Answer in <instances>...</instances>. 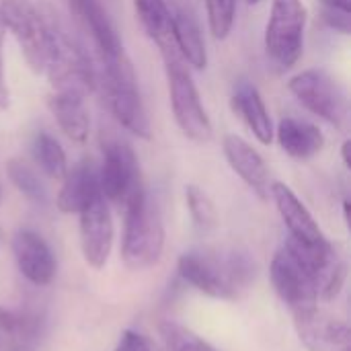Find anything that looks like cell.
Segmentation results:
<instances>
[{"mask_svg": "<svg viewBox=\"0 0 351 351\" xmlns=\"http://www.w3.org/2000/svg\"><path fill=\"white\" fill-rule=\"evenodd\" d=\"M179 276L212 298L232 300L255 278V263L243 253L189 251L179 259Z\"/></svg>", "mask_w": 351, "mask_h": 351, "instance_id": "obj_1", "label": "cell"}, {"mask_svg": "<svg viewBox=\"0 0 351 351\" xmlns=\"http://www.w3.org/2000/svg\"><path fill=\"white\" fill-rule=\"evenodd\" d=\"M125 226L121 257L132 271H142L158 263L165 249V224L156 199L140 187L125 202Z\"/></svg>", "mask_w": 351, "mask_h": 351, "instance_id": "obj_2", "label": "cell"}, {"mask_svg": "<svg viewBox=\"0 0 351 351\" xmlns=\"http://www.w3.org/2000/svg\"><path fill=\"white\" fill-rule=\"evenodd\" d=\"M0 21L4 31H10L16 39L31 70L45 74L53 51L47 14L41 12L33 0H0Z\"/></svg>", "mask_w": 351, "mask_h": 351, "instance_id": "obj_3", "label": "cell"}, {"mask_svg": "<svg viewBox=\"0 0 351 351\" xmlns=\"http://www.w3.org/2000/svg\"><path fill=\"white\" fill-rule=\"evenodd\" d=\"M103 88L107 105L119 125L142 140H150L152 132L148 113L138 90L136 72L125 51L103 60Z\"/></svg>", "mask_w": 351, "mask_h": 351, "instance_id": "obj_4", "label": "cell"}, {"mask_svg": "<svg viewBox=\"0 0 351 351\" xmlns=\"http://www.w3.org/2000/svg\"><path fill=\"white\" fill-rule=\"evenodd\" d=\"M306 6L302 0H274L265 27V53L280 68H292L304 51Z\"/></svg>", "mask_w": 351, "mask_h": 351, "instance_id": "obj_5", "label": "cell"}, {"mask_svg": "<svg viewBox=\"0 0 351 351\" xmlns=\"http://www.w3.org/2000/svg\"><path fill=\"white\" fill-rule=\"evenodd\" d=\"M167 80H169V97L175 121L179 130L193 142H208L212 138V123L202 105L197 86L183 58H175L165 62Z\"/></svg>", "mask_w": 351, "mask_h": 351, "instance_id": "obj_6", "label": "cell"}, {"mask_svg": "<svg viewBox=\"0 0 351 351\" xmlns=\"http://www.w3.org/2000/svg\"><path fill=\"white\" fill-rule=\"evenodd\" d=\"M290 93L298 103L323 121L341 128L348 119V97L325 70H304L290 78Z\"/></svg>", "mask_w": 351, "mask_h": 351, "instance_id": "obj_7", "label": "cell"}, {"mask_svg": "<svg viewBox=\"0 0 351 351\" xmlns=\"http://www.w3.org/2000/svg\"><path fill=\"white\" fill-rule=\"evenodd\" d=\"M269 276L278 296L284 304H288L292 315H302L319 308L317 284L311 271L300 263V259L292 253V249L286 243L276 253L269 267Z\"/></svg>", "mask_w": 351, "mask_h": 351, "instance_id": "obj_8", "label": "cell"}, {"mask_svg": "<svg viewBox=\"0 0 351 351\" xmlns=\"http://www.w3.org/2000/svg\"><path fill=\"white\" fill-rule=\"evenodd\" d=\"M140 187V167L132 146L123 140H107L103 144V162L99 169L101 195L111 204L125 206Z\"/></svg>", "mask_w": 351, "mask_h": 351, "instance_id": "obj_9", "label": "cell"}, {"mask_svg": "<svg viewBox=\"0 0 351 351\" xmlns=\"http://www.w3.org/2000/svg\"><path fill=\"white\" fill-rule=\"evenodd\" d=\"M80 247L84 261L90 267H105L113 247V218L109 202L103 195L80 212Z\"/></svg>", "mask_w": 351, "mask_h": 351, "instance_id": "obj_10", "label": "cell"}, {"mask_svg": "<svg viewBox=\"0 0 351 351\" xmlns=\"http://www.w3.org/2000/svg\"><path fill=\"white\" fill-rule=\"evenodd\" d=\"M294 325L300 341L311 351H351L348 323L333 319L319 308L294 315Z\"/></svg>", "mask_w": 351, "mask_h": 351, "instance_id": "obj_11", "label": "cell"}, {"mask_svg": "<svg viewBox=\"0 0 351 351\" xmlns=\"http://www.w3.org/2000/svg\"><path fill=\"white\" fill-rule=\"evenodd\" d=\"M19 271L35 286H47L56 276V257L49 245L33 230H19L12 239Z\"/></svg>", "mask_w": 351, "mask_h": 351, "instance_id": "obj_12", "label": "cell"}, {"mask_svg": "<svg viewBox=\"0 0 351 351\" xmlns=\"http://www.w3.org/2000/svg\"><path fill=\"white\" fill-rule=\"evenodd\" d=\"M269 193L276 202V208L290 232V239L304 245H321L325 243V234L319 228L317 220L308 212V208L300 202V197L284 183H271Z\"/></svg>", "mask_w": 351, "mask_h": 351, "instance_id": "obj_13", "label": "cell"}, {"mask_svg": "<svg viewBox=\"0 0 351 351\" xmlns=\"http://www.w3.org/2000/svg\"><path fill=\"white\" fill-rule=\"evenodd\" d=\"M224 148V156L228 160V165L232 167V171L259 195V197H269V171L267 165L263 160V156L241 136L237 134H228L224 136L222 142Z\"/></svg>", "mask_w": 351, "mask_h": 351, "instance_id": "obj_14", "label": "cell"}, {"mask_svg": "<svg viewBox=\"0 0 351 351\" xmlns=\"http://www.w3.org/2000/svg\"><path fill=\"white\" fill-rule=\"evenodd\" d=\"M70 8L82 29L90 35L101 60L123 53L121 39L101 0H70Z\"/></svg>", "mask_w": 351, "mask_h": 351, "instance_id": "obj_15", "label": "cell"}, {"mask_svg": "<svg viewBox=\"0 0 351 351\" xmlns=\"http://www.w3.org/2000/svg\"><path fill=\"white\" fill-rule=\"evenodd\" d=\"M62 189L58 193L56 206L64 214H80L93 199L101 195L99 189V169L93 160H80L72 169H68L62 179Z\"/></svg>", "mask_w": 351, "mask_h": 351, "instance_id": "obj_16", "label": "cell"}, {"mask_svg": "<svg viewBox=\"0 0 351 351\" xmlns=\"http://www.w3.org/2000/svg\"><path fill=\"white\" fill-rule=\"evenodd\" d=\"M136 16L146 35L156 43L165 62L181 58L173 35V10L165 0H134Z\"/></svg>", "mask_w": 351, "mask_h": 351, "instance_id": "obj_17", "label": "cell"}, {"mask_svg": "<svg viewBox=\"0 0 351 351\" xmlns=\"http://www.w3.org/2000/svg\"><path fill=\"white\" fill-rule=\"evenodd\" d=\"M230 103L234 113L245 121V125L253 132V136L261 144L269 146L274 140V123L259 88L249 80H239L232 88Z\"/></svg>", "mask_w": 351, "mask_h": 351, "instance_id": "obj_18", "label": "cell"}, {"mask_svg": "<svg viewBox=\"0 0 351 351\" xmlns=\"http://www.w3.org/2000/svg\"><path fill=\"white\" fill-rule=\"evenodd\" d=\"M84 99L86 95L76 90H51L47 99L53 119L72 142H84L88 138L90 119Z\"/></svg>", "mask_w": 351, "mask_h": 351, "instance_id": "obj_19", "label": "cell"}, {"mask_svg": "<svg viewBox=\"0 0 351 351\" xmlns=\"http://www.w3.org/2000/svg\"><path fill=\"white\" fill-rule=\"evenodd\" d=\"M278 142L282 146V150L286 154H290L292 158L298 160H308L315 154H319L325 146V136L323 132L304 121V119H296V117H284L278 125Z\"/></svg>", "mask_w": 351, "mask_h": 351, "instance_id": "obj_20", "label": "cell"}, {"mask_svg": "<svg viewBox=\"0 0 351 351\" xmlns=\"http://www.w3.org/2000/svg\"><path fill=\"white\" fill-rule=\"evenodd\" d=\"M173 35L185 64H189L195 70H204L208 66V51L197 19L189 10L185 8L173 10Z\"/></svg>", "mask_w": 351, "mask_h": 351, "instance_id": "obj_21", "label": "cell"}, {"mask_svg": "<svg viewBox=\"0 0 351 351\" xmlns=\"http://www.w3.org/2000/svg\"><path fill=\"white\" fill-rule=\"evenodd\" d=\"M31 154L35 165L56 181H62L68 173V158L62 144L47 132H37L31 140Z\"/></svg>", "mask_w": 351, "mask_h": 351, "instance_id": "obj_22", "label": "cell"}, {"mask_svg": "<svg viewBox=\"0 0 351 351\" xmlns=\"http://www.w3.org/2000/svg\"><path fill=\"white\" fill-rule=\"evenodd\" d=\"M6 175L10 179V183L31 202L35 204H45L47 199V189L41 181V177L37 175V171L27 165L21 158H10L6 162Z\"/></svg>", "mask_w": 351, "mask_h": 351, "instance_id": "obj_23", "label": "cell"}, {"mask_svg": "<svg viewBox=\"0 0 351 351\" xmlns=\"http://www.w3.org/2000/svg\"><path fill=\"white\" fill-rule=\"evenodd\" d=\"M210 33L216 39H226L234 27L237 0H206Z\"/></svg>", "mask_w": 351, "mask_h": 351, "instance_id": "obj_24", "label": "cell"}, {"mask_svg": "<svg viewBox=\"0 0 351 351\" xmlns=\"http://www.w3.org/2000/svg\"><path fill=\"white\" fill-rule=\"evenodd\" d=\"M160 331L171 351H216L208 341H204L199 335L179 323L167 321L160 325Z\"/></svg>", "mask_w": 351, "mask_h": 351, "instance_id": "obj_25", "label": "cell"}, {"mask_svg": "<svg viewBox=\"0 0 351 351\" xmlns=\"http://www.w3.org/2000/svg\"><path fill=\"white\" fill-rule=\"evenodd\" d=\"M185 199H187V208H189V214L193 218V222L204 228V230H210V228H216L218 224V214H216V208L212 204V199L195 185H187L185 189Z\"/></svg>", "mask_w": 351, "mask_h": 351, "instance_id": "obj_26", "label": "cell"}, {"mask_svg": "<svg viewBox=\"0 0 351 351\" xmlns=\"http://www.w3.org/2000/svg\"><path fill=\"white\" fill-rule=\"evenodd\" d=\"M117 351H156L152 348V343L140 335V333H134V331H125L119 346H117Z\"/></svg>", "mask_w": 351, "mask_h": 351, "instance_id": "obj_27", "label": "cell"}, {"mask_svg": "<svg viewBox=\"0 0 351 351\" xmlns=\"http://www.w3.org/2000/svg\"><path fill=\"white\" fill-rule=\"evenodd\" d=\"M2 43H4V27L0 21V111L8 107V88L4 82V70H2Z\"/></svg>", "mask_w": 351, "mask_h": 351, "instance_id": "obj_28", "label": "cell"}, {"mask_svg": "<svg viewBox=\"0 0 351 351\" xmlns=\"http://www.w3.org/2000/svg\"><path fill=\"white\" fill-rule=\"evenodd\" d=\"M350 146H351V142L348 140V142H343V146H341V156H343V165L350 169L351 167V162H350Z\"/></svg>", "mask_w": 351, "mask_h": 351, "instance_id": "obj_29", "label": "cell"}, {"mask_svg": "<svg viewBox=\"0 0 351 351\" xmlns=\"http://www.w3.org/2000/svg\"><path fill=\"white\" fill-rule=\"evenodd\" d=\"M249 4H257V2H261V0H247Z\"/></svg>", "mask_w": 351, "mask_h": 351, "instance_id": "obj_30", "label": "cell"}]
</instances>
